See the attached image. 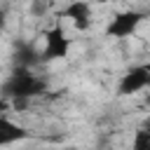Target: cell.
I'll return each instance as SVG.
<instances>
[{
    "label": "cell",
    "mask_w": 150,
    "mask_h": 150,
    "mask_svg": "<svg viewBox=\"0 0 150 150\" xmlns=\"http://www.w3.org/2000/svg\"><path fill=\"white\" fill-rule=\"evenodd\" d=\"M143 89H150V66L148 63L131 66L120 77V84H117V94L120 96H131V94H138Z\"/></svg>",
    "instance_id": "277c9868"
},
{
    "label": "cell",
    "mask_w": 150,
    "mask_h": 150,
    "mask_svg": "<svg viewBox=\"0 0 150 150\" xmlns=\"http://www.w3.org/2000/svg\"><path fill=\"white\" fill-rule=\"evenodd\" d=\"M91 2H96V5H110V2H122V0H91Z\"/></svg>",
    "instance_id": "7c38bea8"
},
{
    "label": "cell",
    "mask_w": 150,
    "mask_h": 150,
    "mask_svg": "<svg viewBox=\"0 0 150 150\" xmlns=\"http://www.w3.org/2000/svg\"><path fill=\"white\" fill-rule=\"evenodd\" d=\"M47 91V80L35 75L33 68H14L9 77L0 84V96L12 103V108L21 110L28 105L30 98Z\"/></svg>",
    "instance_id": "6da1fadb"
},
{
    "label": "cell",
    "mask_w": 150,
    "mask_h": 150,
    "mask_svg": "<svg viewBox=\"0 0 150 150\" xmlns=\"http://www.w3.org/2000/svg\"><path fill=\"white\" fill-rule=\"evenodd\" d=\"M12 63H14V68H33L42 61H40V52L35 49L33 42H16L14 54H12Z\"/></svg>",
    "instance_id": "52a82bcc"
},
{
    "label": "cell",
    "mask_w": 150,
    "mask_h": 150,
    "mask_svg": "<svg viewBox=\"0 0 150 150\" xmlns=\"http://www.w3.org/2000/svg\"><path fill=\"white\" fill-rule=\"evenodd\" d=\"M63 19H70L73 26L77 30H87L89 23H91V5L87 0H73L63 12H61Z\"/></svg>",
    "instance_id": "5b68a950"
},
{
    "label": "cell",
    "mask_w": 150,
    "mask_h": 150,
    "mask_svg": "<svg viewBox=\"0 0 150 150\" xmlns=\"http://www.w3.org/2000/svg\"><path fill=\"white\" fill-rule=\"evenodd\" d=\"M131 150H150V127H141L134 131Z\"/></svg>",
    "instance_id": "ba28073f"
},
{
    "label": "cell",
    "mask_w": 150,
    "mask_h": 150,
    "mask_svg": "<svg viewBox=\"0 0 150 150\" xmlns=\"http://www.w3.org/2000/svg\"><path fill=\"white\" fill-rule=\"evenodd\" d=\"M145 16H148V14L141 12V9L117 12V14L110 19V23H108L105 35H108V38H115V40H127V38H131V35L138 30V26L143 23Z\"/></svg>",
    "instance_id": "7a4b0ae2"
},
{
    "label": "cell",
    "mask_w": 150,
    "mask_h": 150,
    "mask_svg": "<svg viewBox=\"0 0 150 150\" xmlns=\"http://www.w3.org/2000/svg\"><path fill=\"white\" fill-rule=\"evenodd\" d=\"M47 0H33V14H45Z\"/></svg>",
    "instance_id": "9c48e42d"
},
{
    "label": "cell",
    "mask_w": 150,
    "mask_h": 150,
    "mask_svg": "<svg viewBox=\"0 0 150 150\" xmlns=\"http://www.w3.org/2000/svg\"><path fill=\"white\" fill-rule=\"evenodd\" d=\"M145 101H148V105H150V94H148V96H145Z\"/></svg>",
    "instance_id": "4fadbf2b"
},
{
    "label": "cell",
    "mask_w": 150,
    "mask_h": 150,
    "mask_svg": "<svg viewBox=\"0 0 150 150\" xmlns=\"http://www.w3.org/2000/svg\"><path fill=\"white\" fill-rule=\"evenodd\" d=\"M5 23H7V14H5V9H0V30L5 28Z\"/></svg>",
    "instance_id": "8fae6325"
},
{
    "label": "cell",
    "mask_w": 150,
    "mask_h": 150,
    "mask_svg": "<svg viewBox=\"0 0 150 150\" xmlns=\"http://www.w3.org/2000/svg\"><path fill=\"white\" fill-rule=\"evenodd\" d=\"M70 52V38L66 35V30L56 23L45 33V49L40 52V61L49 63V61H61L66 59Z\"/></svg>",
    "instance_id": "3957f363"
},
{
    "label": "cell",
    "mask_w": 150,
    "mask_h": 150,
    "mask_svg": "<svg viewBox=\"0 0 150 150\" xmlns=\"http://www.w3.org/2000/svg\"><path fill=\"white\" fill-rule=\"evenodd\" d=\"M28 136H30V131H28L26 127H21V124L12 122L9 117L0 115V148L14 145V143H19V141H26Z\"/></svg>",
    "instance_id": "8992f818"
},
{
    "label": "cell",
    "mask_w": 150,
    "mask_h": 150,
    "mask_svg": "<svg viewBox=\"0 0 150 150\" xmlns=\"http://www.w3.org/2000/svg\"><path fill=\"white\" fill-rule=\"evenodd\" d=\"M9 108H12V103H9L7 98H2V96H0V115H5Z\"/></svg>",
    "instance_id": "30bf717a"
}]
</instances>
